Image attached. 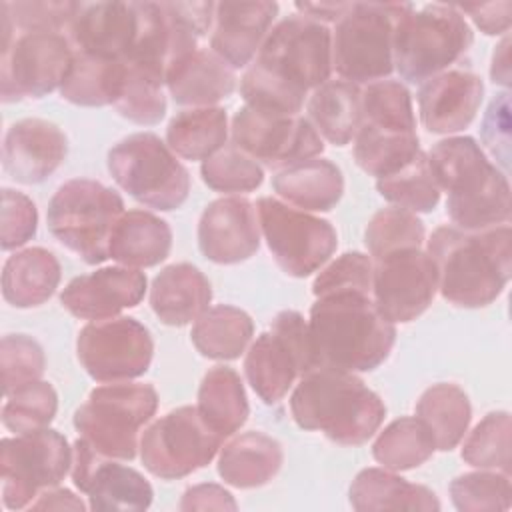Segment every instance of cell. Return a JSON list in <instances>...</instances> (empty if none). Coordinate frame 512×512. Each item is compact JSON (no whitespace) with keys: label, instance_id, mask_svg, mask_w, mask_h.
<instances>
[{"label":"cell","instance_id":"6da1fadb","mask_svg":"<svg viewBox=\"0 0 512 512\" xmlns=\"http://www.w3.org/2000/svg\"><path fill=\"white\" fill-rule=\"evenodd\" d=\"M332 74V32L326 24L292 14L280 20L244 72L240 94L248 106L300 114L308 90Z\"/></svg>","mask_w":512,"mask_h":512},{"label":"cell","instance_id":"7a4b0ae2","mask_svg":"<svg viewBox=\"0 0 512 512\" xmlns=\"http://www.w3.org/2000/svg\"><path fill=\"white\" fill-rule=\"evenodd\" d=\"M426 252L434 262L440 294L462 308L492 304L512 274L508 224L484 230L440 226L432 232Z\"/></svg>","mask_w":512,"mask_h":512},{"label":"cell","instance_id":"3957f363","mask_svg":"<svg viewBox=\"0 0 512 512\" xmlns=\"http://www.w3.org/2000/svg\"><path fill=\"white\" fill-rule=\"evenodd\" d=\"M316 366L348 372L378 368L396 340V326L370 294L342 292L316 298L308 318Z\"/></svg>","mask_w":512,"mask_h":512},{"label":"cell","instance_id":"277c9868","mask_svg":"<svg viewBox=\"0 0 512 512\" xmlns=\"http://www.w3.org/2000/svg\"><path fill=\"white\" fill-rule=\"evenodd\" d=\"M432 174L448 194L446 212L462 230H484L510 220V184L470 136H450L428 154Z\"/></svg>","mask_w":512,"mask_h":512},{"label":"cell","instance_id":"5b68a950","mask_svg":"<svg viewBox=\"0 0 512 512\" xmlns=\"http://www.w3.org/2000/svg\"><path fill=\"white\" fill-rule=\"evenodd\" d=\"M290 412L300 428L320 430L336 444L358 446L376 434L386 406L354 372L316 366L294 388Z\"/></svg>","mask_w":512,"mask_h":512},{"label":"cell","instance_id":"8992f818","mask_svg":"<svg viewBox=\"0 0 512 512\" xmlns=\"http://www.w3.org/2000/svg\"><path fill=\"white\" fill-rule=\"evenodd\" d=\"M472 44V30L456 4L410 6L396 24L394 68L402 80L422 84L458 62Z\"/></svg>","mask_w":512,"mask_h":512},{"label":"cell","instance_id":"52a82bcc","mask_svg":"<svg viewBox=\"0 0 512 512\" xmlns=\"http://www.w3.org/2000/svg\"><path fill=\"white\" fill-rule=\"evenodd\" d=\"M408 2H350L334 22L332 70L342 80L376 82L394 70V34Z\"/></svg>","mask_w":512,"mask_h":512},{"label":"cell","instance_id":"ba28073f","mask_svg":"<svg viewBox=\"0 0 512 512\" xmlns=\"http://www.w3.org/2000/svg\"><path fill=\"white\" fill-rule=\"evenodd\" d=\"M158 408V392L140 382H108L90 392L74 412V428L98 454L114 460H132L138 452V434Z\"/></svg>","mask_w":512,"mask_h":512},{"label":"cell","instance_id":"9c48e42d","mask_svg":"<svg viewBox=\"0 0 512 512\" xmlns=\"http://www.w3.org/2000/svg\"><path fill=\"white\" fill-rule=\"evenodd\" d=\"M124 214L120 194L102 182L74 178L64 182L48 202V230L86 264L110 258V238Z\"/></svg>","mask_w":512,"mask_h":512},{"label":"cell","instance_id":"30bf717a","mask_svg":"<svg viewBox=\"0 0 512 512\" xmlns=\"http://www.w3.org/2000/svg\"><path fill=\"white\" fill-rule=\"evenodd\" d=\"M108 170L124 192L156 210L180 208L190 192L188 170L152 132H136L114 144Z\"/></svg>","mask_w":512,"mask_h":512},{"label":"cell","instance_id":"8fae6325","mask_svg":"<svg viewBox=\"0 0 512 512\" xmlns=\"http://www.w3.org/2000/svg\"><path fill=\"white\" fill-rule=\"evenodd\" d=\"M316 368L308 320L296 310H282L270 328L250 344L244 372L264 404L280 402L294 380Z\"/></svg>","mask_w":512,"mask_h":512},{"label":"cell","instance_id":"7c38bea8","mask_svg":"<svg viewBox=\"0 0 512 512\" xmlns=\"http://www.w3.org/2000/svg\"><path fill=\"white\" fill-rule=\"evenodd\" d=\"M72 468L68 440L50 428L0 442L2 502L8 510H24L40 492L58 486Z\"/></svg>","mask_w":512,"mask_h":512},{"label":"cell","instance_id":"4fadbf2b","mask_svg":"<svg viewBox=\"0 0 512 512\" xmlns=\"http://www.w3.org/2000/svg\"><path fill=\"white\" fill-rule=\"evenodd\" d=\"M260 232L276 264L294 278L320 270L338 246L334 226L306 210L294 208L278 198L262 196L256 202Z\"/></svg>","mask_w":512,"mask_h":512},{"label":"cell","instance_id":"5bb4252c","mask_svg":"<svg viewBox=\"0 0 512 512\" xmlns=\"http://www.w3.org/2000/svg\"><path fill=\"white\" fill-rule=\"evenodd\" d=\"M222 442L224 438L204 422L196 406H180L142 432L138 450L150 474L174 480L210 464Z\"/></svg>","mask_w":512,"mask_h":512},{"label":"cell","instance_id":"9a60e30c","mask_svg":"<svg viewBox=\"0 0 512 512\" xmlns=\"http://www.w3.org/2000/svg\"><path fill=\"white\" fill-rule=\"evenodd\" d=\"M74 50L64 32H12L2 42L0 96L4 102L42 98L60 88Z\"/></svg>","mask_w":512,"mask_h":512},{"label":"cell","instance_id":"2e32d148","mask_svg":"<svg viewBox=\"0 0 512 512\" xmlns=\"http://www.w3.org/2000/svg\"><path fill=\"white\" fill-rule=\"evenodd\" d=\"M232 142L258 164L274 170L316 158L322 136L300 114H282L244 104L232 118Z\"/></svg>","mask_w":512,"mask_h":512},{"label":"cell","instance_id":"e0dca14e","mask_svg":"<svg viewBox=\"0 0 512 512\" xmlns=\"http://www.w3.org/2000/svg\"><path fill=\"white\" fill-rule=\"evenodd\" d=\"M82 368L98 382H122L142 376L154 354V342L144 324L130 316L88 322L76 340Z\"/></svg>","mask_w":512,"mask_h":512},{"label":"cell","instance_id":"ac0fdd59","mask_svg":"<svg viewBox=\"0 0 512 512\" xmlns=\"http://www.w3.org/2000/svg\"><path fill=\"white\" fill-rule=\"evenodd\" d=\"M372 262V300L390 322H410L432 304L438 276L428 252L404 248Z\"/></svg>","mask_w":512,"mask_h":512},{"label":"cell","instance_id":"d6986e66","mask_svg":"<svg viewBox=\"0 0 512 512\" xmlns=\"http://www.w3.org/2000/svg\"><path fill=\"white\" fill-rule=\"evenodd\" d=\"M70 472L74 486L88 496L92 510L138 512L152 504V486L138 470L98 454L82 438L72 446Z\"/></svg>","mask_w":512,"mask_h":512},{"label":"cell","instance_id":"ffe728a7","mask_svg":"<svg viewBox=\"0 0 512 512\" xmlns=\"http://www.w3.org/2000/svg\"><path fill=\"white\" fill-rule=\"evenodd\" d=\"M260 234L256 204L242 196L210 202L198 222L200 252L216 264H238L254 256Z\"/></svg>","mask_w":512,"mask_h":512},{"label":"cell","instance_id":"44dd1931","mask_svg":"<svg viewBox=\"0 0 512 512\" xmlns=\"http://www.w3.org/2000/svg\"><path fill=\"white\" fill-rule=\"evenodd\" d=\"M144 294V272L130 266H108L70 280L60 302L76 318L102 320L140 304Z\"/></svg>","mask_w":512,"mask_h":512},{"label":"cell","instance_id":"7402d4cb","mask_svg":"<svg viewBox=\"0 0 512 512\" xmlns=\"http://www.w3.org/2000/svg\"><path fill=\"white\" fill-rule=\"evenodd\" d=\"M68 142L64 132L42 118L14 122L2 146L4 170L22 184L44 182L64 162Z\"/></svg>","mask_w":512,"mask_h":512},{"label":"cell","instance_id":"603a6c76","mask_svg":"<svg viewBox=\"0 0 512 512\" xmlns=\"http://www.w3.org/2000/svg\"><path fill=\"white\" fill-rule=\"evenodd\" d=\"M276 14V2H218L210 30V50L230 68H244L256 58Z\"/></svg>","mask_w":512,"mask_h":512},{"label":"cell","instance_id":"cb8c5ba5","mask_svg":"<svg viewBox=\"0 0 512 512\" xmlns=\"http://www.w3.org/2000/svg\"><path fill=\"white\" fill-rule=\"evenodd\" d=\"M64 34L74 52L124 60L136 34L134 2H78Z\"/></svg>","mask_w":512,"mask_h":512},{"label":"cell","instance_id":"d4e9b609","mask_svg":"<svg viewBox=\"0 0 512 512\" xmlns=\"http://www.w3.org/2000/svg\"><path fill=\"white\" fill-rule=\"evenodd\" d=\"M482 94L484 84L474 72L444 70L420 86V120L434 134L460 132L474 120Z\"/></svg>","mask_w":512,"mask_h":512},{"label":"cell","instance_id":"484cf974","mask_svg":"<svg viewBox=\"0 0 512 512\" xmlns=\"http://www.w3.org/2000/svg\"><path fill=\"white\" fill-rule=\"evenodd\" d=\"M166 88L176 104L214 106L234 92L236 74L212 50L198 48L168 68Z\"/></svg>","mask_w":512,"mask_h":512},{"label":"cell","instance_id":"4316f807","mask_svg":"<svg viewBox=\"0 0 512 512\" xmlns=\"http://www.w3.org/2000/svg\"><path fill=\"white\" fill-rule=\"evenodd\" d=\"M212 288L208 278L192 264H170L154 278L150 306L168 326H184L210 308Z\"/></svg>","mask_w":512,"mask_h":512},{"label":"cell","instance_id":"83f0119b","mask_svg":"<svg viewBox=\"0 0 512 512\" xmlns=\"http://www.w3.org/2000/svg\"><path fill=\"white\" fill-rule=\"evenodd\" d=\"M272 186L294 208L328 212L342 198L344 178L334 162L316 156L278 170Z\"/></svg>","mask_w":512,"mask_h":512},{"label":"cell","instance_id":"f1b7e54d","mask_svg":"<svg viewBox=\"0 0 512 512\" xmlns=\"http://www.w3.org/2000/svg\"><path fill=\"white\" fill-rule=\"evenodd\" d=\"M282 462L280 442L264 432L250 430L224 444L218 456V474L230 486L256 488L270 482Z\"/></svg>","mask_w":512,"mask_h":512},{"label":"cell","instance_id":"f546056e","mask_svg":"<svg viewBox=\"0 0 512 512\" xmlns=\"http://www.w3.org/2000/svg\"><path fill=\"white\" fill-rule=\"evenodd\" d=\"M348 498L354 510H440L436 494L412 484L388 468H364L350 484Z\"/></svg>","mask_w":512,"mask_h":512},{"label":"cell","instance_id":"4dcf8cb0","mask_svg":"<svg viewBox=\"0 0 512 512\" xmlns=\"http://www.w3.org/2000/svg\"><path fill=\"white\" fill-rule=\"evenodd\" d=\"M170 226L148 210H128L120 216L112 238L110 258L130 268L156 266L170 254Z\"/></svg>","mask_w":512,"mask_h":512},{"label":"cell","instance_id":"1f68e13d","mask_svg":"<svg viewBox=\"0 0 512 512\" xmlns=\"http://www.w3.org/2000/svg\"><path fill=\"white\" fill-rule=\"evenodd\" d=\"M60 282L58 258L40 246L12 254L2 268V296L16 308L44 304Z\"/></svg>","mask_w":512,"mask_h":512},{"label":"cell","instance_id":"d6a6232c","mask_svg":"<svg viewBox=\"0 0 512 512\" xmlns=\"http://www.w3.org/2000/svg\"><path fill=\"white\" fill-rule=\"evenodd\" d=\"M360 94L358 84L348 80H326L312 90L308 100L310 124L330 144L344 146L354 140L360 122Z\"/></svg>","mask_w":512,"mask_h":512},{"label":"cell","instance_id":"836d02e7","mask_svg":"<svg viewBox=\"0 0 512 512\" xmlns=\"http://www.w3.org/2000/svg\"><path fill=\"white\" fill-rule=\"evenodd\" d=\"M196 408L222 438L236 434L248 418V400L238 372L230 366L210 368L200 382Z\"/></svg>","mask_w":512,"mask_h":512},{"label":"cell","instance_id":"e575fe53","mask_svg":"<svg viewBox=\"0 0 512 512\" xmlns=\"http://www.w3.org/2000/svg\"><path fill=\"white\" fill-rule=\"evenodd\" d=\"M124 74V60L74 52L60 94L78 106L114 104L120 96Z\"/></svg>","mask_w":512,"mask_h":512},{"label":"cell","instance_id":"d590c367","mask_svg":"<svg viewBox=\"0 0 512 512\" xmlns=\"http://www.w3.org/2000/svg\"><path fill=\"white\" fill-rule=\"evenodd\" d=\"M228 142V116L220 106L178 112L166 128V144L184 160H206Z\"/></svg>","mask_w":512,"mask_h":512},{"label":"cell","instance_id":"8d00e7d4","mask_svg":"<svg viewBox=\"0 0 512 512\" xmlns=\"http://www.w3.org/2000/svg\"><path fill=\"white\" fill-rule=\"evenodd\" d=\"M254 334L252 318L230 304L208 308L194 320L190 338L196 350L212 360H234L250 344Z\"/></svg>","mask_w":512,"mask_h":512},{"label":"cell","instance_id":"74e56055","mask_svg":"<svg viewBox=\"0 0 512 512\" xmlns=\"http://www.w3.org/2000/svg\"><path fill=\"white\" fill-rule=\"evenodd\" d=\"M416 416L430 428L436 450L448 452L462 442L470 424L472 408L460 386L440 382L422 392L416 402Z\"/></svg>","mask_w":512,"mask_h":512},{"label":"cell","instance_id":"f35d334b","mask_svg":"<svg viewBox=\"0 0 512 512\" xmlns=\"http://www.w3.org/2000/svg\"><path fill=\"white\" fill-rule=\"evenodd\" d=\"M436 450L434 436L418 416H402L390 422L372 446V456L384 468L400 472L424 464Z\"/></svg>","mask_w":512,"mask_h":512},{"label":"cell","instance_id":"ab89813d","mask_svg":"<svg viewBox=\"0 0 512 512\" xmlns=\"http://www.w3.org/2000/svg\"><path fill=\"white\" fill-rule=\"evenodd\" d=\"M420 152L418 134L388 132L360 124L354 136V160L370 176L382 178L406 166Z\"/></svg>","mask_w":512,"mask_h":512},{"label":"cell","instance_id":"60d3db41","mask_svg":"<svg viewBox=\"0 0 512 512\" xmlns=\"http://www.w3.org/2000/svg\"><path fill=\"white\" fill-rule=\"evenodd\" d=\"M382 198L410 212H430L440 202V186L422 150L400 170L376 180Z\"/></svg>","mask_w":512,"mask_h":512},{"label":"cell","instance_id":"b9f144b4","mask_svg":"<svg viewBox=\"0 0 512 512\" xmlns=\"http://www.w3.org/2000/svg\"><path fill=\"white\" fill-rule=\"evenodd\" d=\"M362 122L366 126L416 134V118L408 88L398 80L370 82L360 94Z\"/></svg>","mask_w":512,"mask_h":512},{"label":"cell","instance_id":"7bdbcfd3","mask_svg":"<svg viewBox=\"0 0 512 512\" xmlns=\"http://www.w3.org/2000/svg\"><path fill=\"white\" fill-rule=\"evenodd\" d=\"M510 432L508 412L486 414L462 444V460L480 470H500L510 474Z\"/></svg>","mask_w":512,"mask_h":512},{"label":"cell","instance_id":"ee69618b","mask_svg":"<svg viewBox=\"0 0 512 512\" xmlns=\"http://www.w3.org/2000/svg\"><path fill=\"white\" fill-rule=\"evenodd\" d=\"M202 180L208 188L226 194L252 192L264 180L262 164L240 150L234 142H226L218 152L200 166Z\"/></svg>","mask_w":512,"mask_h":512},{"label":"cell","instance_id":"f6af8a7d","mask_svg":"<svg viewBox=\"0 0 512 512\" xmlns=\"http://www.w3.org/2000/svg\"><path fill=\"white\" fill-rule=\"evenodd\" d=\"M424 234V224L414 212L388 206L370 218L364 232V242L370 258L376 260L396 250L422 248Z\"/></svg>","mask_w":512,"mask_h":512},{"label":"cell","instance_id":"bcb514c9","mask_svg":"<svg viewBox=\"0 0 512 512\" xmlns=\"http://www.w3.org/2000/svg\"><path fill=\"white\" fill-rule=\"evenodd\" d=\"M58 410V394L50 382L36 380L6 396L2 424L14 434H28L48 428Z\"/></svg>","mask_w":512,"mask_h":512},{"label":"cell","instance_id":"7dc6e473","mask_svg":"<svg viewBox=\"0 0 512 512\" xmlns=\"http://www.w3.org/2000/svg\"><path fill=\"white\" fill-rule=\"evenodd\" d=\"M450 496L462 512H500L512 504L510 474L500 470H480L456 476L450 482Z\"/></svg>","mask_w":512,"mask_h":512},{"label":"cell","instance_id":"c3c4849f","mask_svg":"<svg viewBox=\"0 0 512 512\" xmlns=\"http://www.w3.org/2000/svg\"><path fill=\"white\" fill-rule=\"evenodd\" d=\"M124 66L126 74L120 96L114 102L116 110L136 124L150 126L160 122L166 114V96L162 90L166 84L126 62Z\"/></svg>","mask_w":512,"mask_h":512},{"label":"cell","instance_id":"681fc988","mask_svg":"<svg viewBox=\"0 0 512 512\" xmlns=\"http://www.w3.org/2000/svg\"><path fill=\"white\" fill-rule=\"evenodd\" d=\"M46 366L42 346L26 334H8L0 342V374L4 396L42 378Z\"/></svg>","mask_w":512,"mask_h":512},{"label":"cell","instance_id":"f907efd6","mask_svg":"<svg viewBox=\"0 0 512 512\" xmlns=\"http://www.w3.org/2000/svg\"><path fill=\"white\" fill-rule=\"evenodd\" d=\"M78 2L32 0V2H2L0 14L12 24V32H66L74 18Z\"/></svg>","mask_w":512,"mask_h":512},{"label":"cell","instance_id":"816d5d0a","mask_svg":"<svg viewBox=\"0 0 512 512\" xmlns=\"http://www.w3.org/2000/svg\"><path fill=\"white\" fill-rule=\"evenodd\" d=\"M372 272L374 262L368 254L346 252L330 262L312 284L316 298L342 292H360L372 296Z\"/></svg>","mask_w":512,"mask_h":512},{"label":"cell","instance_id":"f5cc1de1","mask_svg":"<svg viewBox=\"0 0 512 512\" xmlns=\"http://www.w3.org/2000/svg\"><path fill=\"white\" fill-rule=\"evenodd\" d=\"M38 226V212L34 202L16 190H2L0 208V246L2 250H14L26 244Z\"/></svg>","mask_w":512,"mask_h":512},{"label":"cell","instance_id":"db71d44e","mask_svg":"<svg viewBox=\"0 0 512 512\" xmlns=\"http://www.w3.org/2000/svg\"><path fill=\"white\" fill-rule=\"evenodd\" d=\"M480 138L486 150L496 160V166L508 174L510 166V94L500 92L488 104L482 120Z\"/></svg>","mask_w":512,"mask_h":512},{"label":"cell","instance_id":"11a10c76","mask_svg":"<svg viewBox=\"0 0 512 512\" xmlns=\"http://www.w3.org/2000/svg\"><path fill=\"white\" fill-rule=\"evenodd\" d=\"M462 14H468L472 22L488 36L504 34L512 22V2H488V4H456Z\"/></svg>","mask_w":512,"mask_h":512},{"label":"cell","instance_id":"9f6ffc18","mask_svg":"<svg viewBox=\"0 0 512 512\" xmlns=\"http://www.w3.org/2000/svg\"><path fill=\"white\" fill-rule=\"evenodd\" d=\"M238 504L228 490L218 484H198L184 492L180 510H236Z\"/></svg>","mask_w":512,"mask_h":512},{"label":"cell","instance_id":"6f0895ef","mask_svg":"<svg viewBox=\"0 0 512 512\" xmlns=\"http://www.w3.org/2000/svg\"><path fill=\"white\" fill-rule=\"evenodd\" d=\"M84 502L74 496L70 490L48 488L38 494V498L30 504V510H84Z\"/></svg>","mask_w":512,"mask_h":512},{"label":"cell","instance_id":"680465c9","mask_svg":"<svg viewBox=\"0 0 512 512\" xmlns=\"http://www.w3.org/2000/svg\"><path fill=\"white\" fill-rule=\"evenodd\" d=\"M350 2H296V10H300L302 16L312 18L316 22H336Z\"/></svg>","mask_w":512,"mask_h":512},{"label":"cell","instance_id":"91938a15","mask_svg":"<svg viewBox=\"0 0 512 512\" xmlns=\"http://www.w3.org/2000/svg\"><path fill=\"white\" fill-rule=\"evenodd\" d=\"M492 82L510 86V38L504 36L502 42L496 46L492 54V66H490Z\"/></svg>","mask_w":512,"mask_h":512}]
</instances>
